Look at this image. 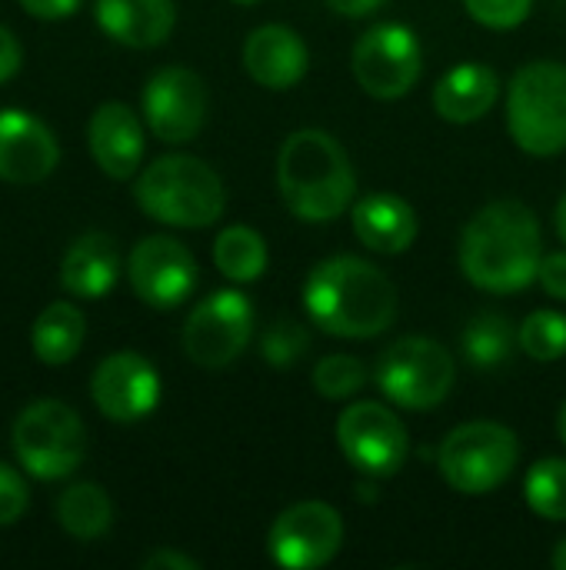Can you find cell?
<instances>
[{
  "label": "cell",
  "instance_id": "26",
  "mask_svg": "<svg viewBox=\"0 0 566 570\" xmlns=\"http://www.w3.org/2000/svg\"><path fill=\"white\" fill-rule=\"evenodd\" d=\"M460 347H464V357H467L474 367L490 371V367L507 364V357L514 354V347H520V341H517L514 324H510L504 314L484 311V314H477V317L464 327Z\"/></svg>",
  "mask_w": 566,
  "mask_h": 570
},
{
  "label": "cell",
  "instance_id": "34",
  "mask_svg": "<svg viewBox=\"0 0 566 570\" xmlns=\"http://www.w3.org/2000/svg\"><path fill=\"white\" fill-rule=\"evenodd\" d=\"M17 3L37 20H63V17H73L83 0H17Z\"/></svg>",
  "mask_w": 566,
  "mask_h": 570
},
{
  "label": "cell",
  "instance_id": "32",
  "mask_svg": "<svg viewBox=\"0 0 566 570\" xmlns=\"http://www.w3.org/2000/svg\"><path fill=\"white\" fill-rule=\"evenodd\" d=\"M27 504H30V494H27L23 478L0 461V528L20 521L23 511H27Z\"/></svg>",
  "mask_w": 566,
  "mask_h": 570
},
{
  "label": "cell",
  "instance_id": "28",
  "mask_svg": "<svg viewBox=\"0 0 566 570\" xmlns=\"http://www.w3.org/2000/svg\"><path fill=\"white\" fill-rule=\"evenodd\" d=\"M520 351L540 364H554L566 354V317L560 311H534L517 331Z\"/></svg>",
  "mask_w": 566,
  "mask_h": 570
},
{
  "label": "cell",
  "instance_id": "4",
  "mask_svg": "<svg viewBox=\"0 0 566 570\" xmlns=\"http://www.w3.org/2000/svg\"><path fill=\"white\" fill-rule=\"evenodd\" d=\"M140 210L160 224L200 230L220 220L224 214V180L200 157L167 154L157 157L133 187Z\"/></svg>",
  "mask_w": 566,
  "mask_h": 570
},
{
  "label": "cell",
  "instance_id": "23",
  "mask_svg": "<svg viewBox=\"0 0 566 570\" xmlns=\"http://www.w3.org/2000/svg\"><path fill=\"white\" fill-rule=\"evenodd\" d=\"M83 334H87V321L83 314L73 307V304H50L37 321H33V331H30V344H33V354L37 361L50 364V367H60V364H70L83 344Z\"/></svg>",
  "mask_w": 566,
  "mask_h": 570
},
{
  "label": "cell",
  "instance_id": "35",
  "mask_svg": "<svg viewBox=\"0 0 566 570\" xmlns=\"http://www.w3.org/2000/svg\"><path fill=\"white\" fill-rule=\"evenodd\" d=\"M20 60H23V53H20L17 37L0 23V83H3V80H10V77L20 70Z\"/></svg>",
  "mask_w": 566,
  "mask_h": 570
},
{
  "label": "cell",
  "instance_id": "17",
  "mask_svg": "<svg viewBox=\"0 0 566 570\" xmlns=\"http://www.w3.org/2000/svg\"><path fill=\"white\" fill-rule=\"evenodd\" d=\"M87 140H90V154H93L97 167L107 177L127 180L140 170L143 127H140V117L127 104H117V100L100 104L90 117Z\"/></svg>",
  "mask_w": 566,
  "mask_h": 570
},
{
  "label": "cell",
  "instance_id": "29",
  "mask_svg": "<svg viewBox=\"0 0 566 570\" xmlns=\"http://www.w3.org/2000/svg\"><path fill=\"white\" fill-rule=\"evenodd\" d=\"M367 384V367L350 354H330L314 367V391L327 401L354 397Z\"/></svg>",
  "mask_w": 566,
  "mask_h": 570
},
{
  "label": "cell",
  "instance_id": "9",
  "mask_svg": "<svg viewBox=\"0 0 566 570\" xmlns=\"http://www.w3.org/2000/svg\"><path fill=\"white\" fill-rule=\"evenodd\" d=\"M357 83L377 100L407 97L424 73V50L410 27L377 23L357 43L350 57Z\"/></svg>",
  "mask_w": 566,
  "mask_h": 570
},
{
  "label": "cell",
  "instance_id": "30",
  "mask_svg": "<svg viewBox=\"0 0 566 570\" xmlns=\"http://www.w3.org/2000/svg\"><path fill=\"white\" fill-rule=\"evenodd\" d=\"M310 351V331L290 317H277L260 334V357L270 367H294Z\"/></svg>",
  "mask_w": 566,
  "mask_h": 570
},
{
  "label": "cell",
  "instance_id": "15",
  "mask_svg": "<svg viewBox=\"0 0 566 570\" xmlns=\"http://www.w3.org/2000/svg\"><path fill=\"white\" fill-rule=\"evenodd\" d=\"M90 397L97 411L117 424H133L153 414L160 401V377L157 367L137 351L107 354L90 381Z\"/></svg>",
  "mask_w": 566,
  "mask_h": 570
},
{
  "label": "cell",
  "instance_id": "11",
  "mask_svg": "<svg viewBox=\"0 0 566 570\" xmlns=\"http://www.w3.org/2000/svg\"><path fill=\"white\" fill-rule=\"evenodd\" d=\"M337 444L344 458L374 481L394 478L407 464L410 451L404 421L377 401H357L340 414Z\"/></svg>",
  "mask_w": 566,
  "mask_h": 570
},
{
  "label": "cell",
  "instance_id": "10",
  "mask_svg": "<svg viewBox=\"0 0 566 570\" xmlns=\"http://www.w3.org/2000/svg\"><path fill=\"white\" fill-rule=\"evenodd\" d=\"M254 334V307L240 291H217L200 301L183 324V354L207 371L240 357Z\"/></svg>",
  "mask_w": 566,
  "mask_h": 570
},
{
  "label": "cell",
  "instance_id": "14",
  "mask_svg": "<svg viewBox=\"0 0 566 570\" xmlns=\"http://www.w3.org/2000/svg\"><path fill=\"white\" fill-rule=\"evenodd\" d=\"M143 117L163 144H187L207 120V83L190 67H163L143 87Z\"/></svg>",
  "mask_w": 566,
  "mask_h": 570
},
{
  "label": "cell",
  "instance_id": "1",
  "mask_svg": "<svg viewBox=\"0 0 566 570\" xmlns=\"http://www.w3.org/2000/svg\"><path fill=\"white\" fill-rule=\"evenodd\" d=\"M544 261L537 214L514 200H490L460 234V271L487 294H517L537 281Z\"/></svg>",
  "mask_w": 566,
  "mask_h": 570
},
{
  "label": "cell",
  "instance_id": "6",
  "mask_svg": "<svg viewBox=\"0 0 566 570\" xmlns=\"http://www.w3.org/2000/svg\"><path fill=\"white\" fill-rule=\"evenodd\" d=\"M517 461H520L517 434L497 421L460 424L444 438L437 451L444 481L467 498L494 494L500 484L510 481Z\"/></svg>",
  "mask_w": 566,
  "mask_h": 570
},
{
  "label": "cell",
  "instance_id": "38",
  "mask_svg": "<svg viewBox=\"0 0 566 570\" xmlns=\"http://www.w3.org/2000/svg\"><path fill=\"white\" fill-rule=\"evenodd\" d=\"M554 224H557V234H560V240H564V244H566V194H564V197H560V204H557Z\"/></svg>",
  "mask_w": 566,
  "mask_h": 570
},
{
  "label": "cell",
  "instance_id": "12",
  "mask_svg": "<svg viewBox=\"0 0 566 570\" xmlns=\"http://www.w3.org/2000/svg\"><path fill=\"white\" fill-rule=\"evenodd\" d=\"M344 544V518L324 501L287 508L267 538V551L280 568L314 570L330 564Z\"/></svg>",
  "mask_w": 566,
  "mask_h": 570
},
{
  "label": "cell",
  "instance_id": "3",
  "mask_svg": "<svg viewBox=\"0 0 566 570\" xmlns=\"http://www.w3.org/2000/svg\"><path fill=\"white\" fill-rule=\"evenodd\" d=\"M277 184L287 210L300 220L324 224L350 210L357 174L337 137L324 130H297L277 157Z\"/></svg>",
  "mask_w": 566,
  "mask_h": 570
},
{
  "label": "cell",
  "instance_id": "16",
  "mask_svg": "<svg viewBox=\"0 0 566 570\" xmlns=\"http://www.w3.org/2000/svg\"><path fill=\"white\" fill-rule=\"evenodd\" d=\"M60 147L53 130L27 110H0V180L40 184L57 170Z\"/></svg>",
  "mask_w": 566,
  "mask_h": 570
},
{
  "label": "cell",
  "instance_id": "36",
  "mask_svg": "<svg viewBox=\"0 0 566 570\" xmlns=\"http://www.w3.org/2000/svg\"><path fill=\"white\" fill-rule=\"evenodd\" d=\"M200 564L193 561V558H187V554H180V551H170V548H163V551H153V554H147L143 558V570H197Z\"/></svg>",
  "mask_w": 566,
  "mask_h": 570
},
{
  "label": "cell",
  "instance_id": "19",
  "mask_svg": "<svg viewBox=\"0 0 566 570\" xmlns=\"http://www.w3.org/2000/svg\"><path fill=\"white\" fill-rule=\"evenodd\" d=\"M93 13L110 40L137 50L160 47L177 23L173 0H97Z\"/></svg>",
  "mask_w": 566,
  "mask_h": 570
},
{
  "label": "cell",
  "instance_id": "22",
  "mask_svg": "<svg viewBox=\"0 0 566 570\" xmlns=\"http://www.w3.org/2000/svg\"><path fill=\"white\" fill-rule=\"evenodd\" d=\"M500 97V80L487 63H457L434 87V107L447 124H477Z\"/></svg>",
  "mask_w": 566,
  "mask_h": 570
},
{
  "label": "cell",
  "instance_id": "24",
  "mask_svg": "<svg viewBox=\"0 0 566 570\" xmlns=\"http://www.w3.org/2000/svg\"><path fill=\"white\" fill-rule=\"evenodd\" d=\"M57 521L77 541H97L113 524V504L100 484H70L57 498Z\"/></svg>",
  "mask_w": 566,
  "mask_h": 570
},
{
  "label": "cell",
  "instance_id": "2",
  "mask_svg": "<svg viewBox=\"0 0 566 570\" xmlns=\"http://www.w3.org/2000/svg\"><path fill=\"white\" fill-rule=\"evenodd\" d=\"M394 281L364 257H327L304 284V307L317 327L334 337L370 341L397 321Z\"/></svg>",
  "mask_w": 566,
  "mask_h": 570
},
{
  "label": "cell",
  "instance_id": "18",
  "mask_svg": "<svg viewBox=\"0 0 566 570\" xmlns=\"http://www.w3.org/2000/svg\"><path fill=\"white\" fill-rule=\"evenodd\" d=\"M307 63V43L284 23H264L244 43V67L267 90H290L304 80Z\"/></svg>",
  "mask_w": 566,
  "mask_h": 570
},
{
  "label": "cell",
  "instance_id": "7",
  "mask_svg": "<svg viewBox=\"0 0 566 570\" xmlns=\"http://www.w3.org/2000/svg\"><path fill=\"white\" fill-rule=\"evenodd\" d=\"M13 454L40 481L70 478L87 454V428L63 401H33L13 421Z\"/></svg>",
  "mask_w": 566,
  "mask_h": 570
},
{
  "label": "cell",
  "instance_id": "25",
  "mask_svg": "<svg viewBox=\"0 0 566 570\" xmlns=\"http://www.w3.org/2000/svg\"><path fill=\"white\" fill-rule=\"evenodd\" d=\"M214 264L234 284H254L267 271V240L244 224H234L214 240Z\"/></svg>",
  "mask_w": 566,
  "mask_h": 570
},
{
  "label": "cell",
  "instance_id": "13",
  "mask_svg": "<svg viewBox=\"0 0 566 570\" xmlns=\"http://www.w3.org/2000/svg\"><path fill=\"white\" fill-rule=\"evenodd\" d=\"M127 277L133 294L153 311L180 307L197 287L193 254L167 234L143 237L127 257Z\"/></svg>",
  "mask_w": 566,
  "mask_h": 570
},
{
  "label": "cell",
  "instance_id": "20",
  "mask_svg": "<svg viewBox=\"0 0 566 570\" xmlns=\"http://www.w3.org/2000/svg\"><path fill=\"white\" fill-rule=\"evenodd\" d=\"M354 234L360 237L364 247L377 250V254H404L410 250V244L417 240V214L414 207L397 197V194H367L354 204Z\"/></svg>",
  "mask_w": 566,
  "mask_h": 570
},
{
  "label": "cell",
  "instance_id": "21",
  "mask_svg": "<svg viewBox=\"0 0 566 570\" xmlns=\"http://www.w3.org/2000/svg\"><path fill=\"white\" fill-rule=\"evenodd\" d=\"M117 277H120V247L103 230L80 234L60 261V284L73 297H103L107 291H113Z\"/></svg>",
  "mask_w": 566,
  "mask_h": 570
},
{
  "label": "cell",
  "instance_id": "33",
  "mask_svg": "<svg viewBox=\"0 0 566 570\" xmlns=\"http://www.w3.org/2000/svg\"><path fill=\"white\" fill-rule=\"evenodd\" d=\"M537 281H540V287H544L550 297L566 301V250L544 254L540 271H537Z\"/></svg>",
  "mask_w": 566,
  "mask_h": 570
},
{
  "label": "cell",
  "instance_id": "37",
  "mask_svg": "<svg viewBox=\"0 0 566 570\" xmlns=\"http://www.w3.org/2000/svg\"><path fill=\"white\" fill-rule=\"evenodd\" d=\"M334 13H340V17H354V20H360V17H370L374 10H380L387 0H324Z\"/></svg>",
  "mask_w": 566,
  "mask_h": 570
},
{
  "label": "cell",
  "instance_id": "5",
  "mask_svg": "<svg viewBox=\"0 0 566 570\" xmlns=\"http://www.w3.org/2000/svg\"><path fill=\"white\" fill-rule=\"evenodd\" d=\"M507 130L530 157H557L566 150V63H524L507 90Z\"/></svg>",
  "mask_w": 566,
  "mask_h": 570
},
{
  "label": "cell",
  "instance_id": "40",
  "mask_svg": "<svg viewBox=\"0 0 566 570\" xmlns=\"http://www.w3.org/2000/svg\"><path fill=\"white\" fill-rule=\"evenodd\" d=\"M557 428H560V438H564V444H566V404L560 407V421H557Z\"/></svg>",
  "mask_w": 566,
  "mask_h": 570
},
{
  "label": "cell",
  "instance_id": "31",
  "mask_svg": "<svg viewBox=\"0 0 566 570\" xmlns=\"http://www.w3.org/2000/svg\"><path fill=\"white\" fill-rule=\"evenodd\" d=\"M467 13L490 30H514L530 17L534 0H464Z\"/></svg>",
  "mask_w": 566,
  "mask_h": 570
},
{
  "label": "cell",
  "instance_id": "41",
  "mask_svg": "<svg viewBox=\"0 0 566 570\" xmlns=\"http://www.w3.org/2000/svg\"><path fill=\"white\" fill-rule=\"evenodd\" d=\"M234 3H257V0H234Z\"/></svg>",
  "mask_w": 566,
  "mask_h": 570
},
{
  "label": "cell",
  "instance_id": "27",
  "mask_svg": "<svg viewBox=\"0 0 566 570\" xmlns=\"http://www.w3.org/2000/svg\"><path fill=\"white\" fill-rule=\"evenodd\" d=\"M527 504L544 521H566V461L544 458L527 471Z\"/></svg>",
  "mask_w": 566,
  "mask_h": 570
},
{
  "label": "cell",
  "instance_id": "8",
  "mask_svg": "<svg viewBox=\"0 0 566 570\" xmlns=\"http://www.w3.org/2000/svg\"><path fill=\"white\" fill-rule=\"evenodd\" d=\"M377 387L387 401L404 411H430L444 404L457 381V364L450 351L430 337L394 341L374 367Z\"/></svg>",
  "mask_w": 566,
  "mask_h": 570
},
{
  "label": "cell",
  "instance_id": "39",
  "mask_svg": "<svg viewBox=\"0 0 566 570\" xmlns=\"http://www.w3.org/2000/svg\"><path fill=\"white\" fill-rule=\"evenodd\" d=\"M554 568L557 570H566V538L554 548Z\"/></svg>",
  "mask_w": 566,
  "mask_h": 570
}]
</instances>
